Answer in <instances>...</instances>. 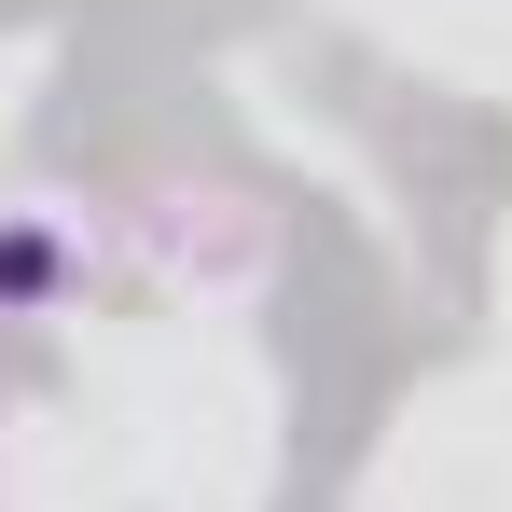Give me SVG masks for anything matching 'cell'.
I'll list each match as a JSON object with an SVG mask.
<instances>
[{
  "mask_svg": "<svg viewBox=\"0 0 512 512\" xmlns=\"http://www.w3.org/2000/svg\"><path fill=\"white\" fill-rule=\"evenodd\" d=\"M56 277H70V236L56 222H0V305H42Z\"/></svg>",
  "mask_w": 512,
  "mask_h": 512,
  "instance_id": "obj_1",
  "label": "cell"
}]
</instances>
